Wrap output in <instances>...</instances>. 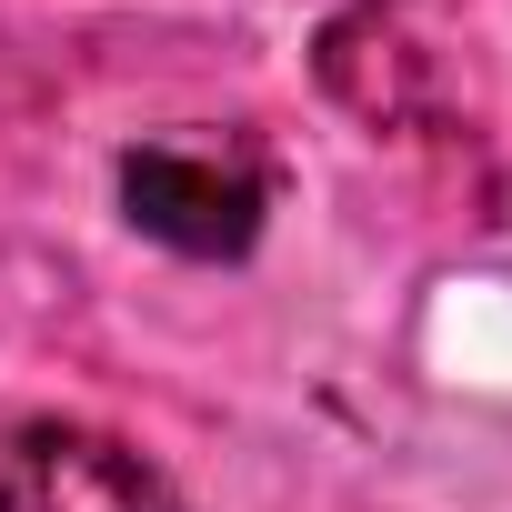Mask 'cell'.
I'll use <instances>...</instances> for the list:
<instances>
[{
  "mask_svg": "<svg viewBox=\"0 0 512 512\" xmlns=\"http://www.w3.org/2000/svg\"><path fill=\"white\" fill-rule=\"evenodd\" d=\"M121 211L181 262H241L272 211V161L251 131H151L121 151Z\"/></svg>",
  "mask_w": 512,
  "mask_h": 512,
  "instance_id": "6da1fadb",
  "label": "cell"
},
{
  "mask_svg": "<svg viewBox=\"0 0 512 512\" xmlns=\"http://www.w3.org/2000/svg\"><path fill=\"white\" fill-rule=\"evenodd\" d=\"M0 512H181V492L121 432L41 412L0 432Z\"/></svg>",
  "mask_w": 512,
  "mask_h": 512,
  "instance_id": "7a4b0ae2",
  "label": "cell"
}]
</instances>
